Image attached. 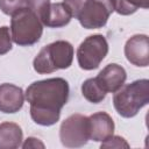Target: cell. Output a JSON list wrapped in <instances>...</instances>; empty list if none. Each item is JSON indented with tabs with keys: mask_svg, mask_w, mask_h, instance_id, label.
I'll list each match as a JSON object with an SVG mask.
<instances>
[{
	"mask_svg": "<svg viewBox=\"0 0 149 149\" xmlns=\"http://www.w3.org/2000/svg\"><path fill=\"white\" fill-rule=\"evenodd\" d=\"M24 102L23 90L14 84L3 83L0 85V112L13 114L19 112Z\"/></svg>",
	"mask_w": 149,
	"mask_h": 149,
	"instance_id": "obj_10",
	"label": "cell"
},
{
	"mask_svg": "<svg viewBox=\"0 0 149 149\" xmlns=\"http://www.w3.org/2000/svg\"><path fill=\"white\" fill-rule=\"evenodd\" d=\"M29 0H0V10L6 15H13L16 12L28 8Z\"/></svg>",
	"mask_w": 149,
	"mask_h": 149,
	"instance_id": "obj_16",
	"label": "cell"
},
{
	"mask_svg": "<svg viewBox=\"0 0 149 149\" xmlns=\"http://www.w3.org/2000/svg\"><path fill=\"white\" fill-rule=\"evenodd\" d=\"M125 56L135 66L146 68L149 65V38L144 34H137L127 40Z\"/></svg>",
	"mask_w": 149,
	"mask_h": 149,
	"instance_id": "obj_8",
	"label": "cell"
},
{
	"mask_svg": "<svg viewBox=\"0 0 149 149\" xmlns=\"http://www.w3.org/2000/svg\"><path fill=\"white\" fill-rule=\"evenodd\" d=\"M73 47L70 42L59 40L43 47L33 62L34 70L40 74L52 73L61 69H68L73 61Z\"/></svg>",
	"mask_w": 149,
	"mask_h": 149,
	"instance_id": "obj_3",
	"label": "cell"
},
{
	"mask_svg": "<svg viewBox=\"0 0 149 149\" xmlns=\"http://www.w3.org/2000/svg\"><path fill=\"white\" fill-rule=\"evenodd\" d=\"M59 139L66 148L84 147L90 140L88 116L79 113L68 116L61 125Z\"/></svg>",
	"mask_w": 149,
	"mask_h": 149,
	"instance_id": "obj_6",
	"label": "cell"
},
{
	"mask_svg": "<svg viewBox=\"0 0 149 149\" xmlns=\"http://www.w3.org/2000/svg\"><path fill=\"white\" fill-rule=\"evenodd\" d=\"M101 148H129L128 142L118 135H111L101 142Z\"/></svg>",
	"mask_w": 149,
	"mask_h": 149,
	"instance_id": "obj_18",
	"label": "cell"
},
{
	"mask_svg": "<svg viewBox=\"0 0 149 149\" xmlns=\"http://www.w3.org/2000/svg\"><path fill=\"white\" fill-rule=\"evenodd\" d=\"M97 79L106 93H114L125 84L127 79V72L121 65L111 63L98 73Z\"/></svg>",
	"mask_w": 149,
	"mask_h": 149,
	"instance_id": "obj_11",
	"label": "cell"
},
{
	"mask_svg": "<svg viewBox=\"0 0 149 149\" xmlns=\"http://www.w3.org/2000/svg\"><path fill=\"white\" fill-rule=\"evenodd\" d=\"M108 54V43L104 35L87 36L77 49V61L80 69L90 71L97 69Z\"/></svg>",
	"mask_w": 149,
	"mask_h": 149,
	"instance_id": "obj_5",
	"label": "cell"
},
{
	"mask_svg": "<svg viewBox=\"0 0 149 149\" xmlns=\"http://www.w3.org/2000/svg\"><path fill=\"white\" fill-rule=\"evenodd\" d=\"M90 140L102 142L114 133V121L106 112H97L88 116Z\"/></svg>",
	"mask_w": 149,
	"mask_h": 149,
	"instance_id": "obj_12",
	"label": "cell"
},
{
	"mask_svg": "<svg viewBox=\"0 0 149 149\" xmlns=\"http://www.w3.org/2000/svg\"><path fill=\"white\" fill-rule=\"evenodd\" d=\"M9 30L14 43L29 47L40 41L43 34V24L36 13L28 7L12 15Z\"/></svg>",
	"mask_w": 149,
	"mask_h": 149,
	"instance_id": "obj_4",
	"label": "cell"
},
{
	"mask_svg": "<svg viewBox=\"0 0 149 149\" xmlns=\"http://www.w3.org/2000/svg\"><path fill=\"white\" fill-rule=\"evenodd\" d=\"M81 94L87 101L92 104H99L105 99L107 93L99 84L97 77H94L86 79L81 84Z\"/></svg>",
	"mask_w": 149,
	"mask_h": 149,
	"instance_id": "obj_14",
	"label": "cell"
},
{
	"mask_svg": "<svg viewBox=\"0 0 149 149\" xmlns=\"http://www.w3.org/2000/svg\"><path fill=\"white\" fill-rule=\"evenodd\" d=\"M12 50V36L7 26L0 27V56Z\"/></svg>",
	"mask_w": 149,
	"mask_h": 149,
	"instance_id": "obj_17",
	"label": "cell"
},
{
	"mask_svg": "<svg viewBox=\"0 0 149 149\" xmlns=\"http://www.w3.org/2000/svg\"><path fill=\"white\" fill-rule=\"evenodd\" d=\"M149 102V80L137 79L130 84L122 85L114 92L113 105L115 111L122 118L135 116L141 108Z\"/></svg>",
	"mask_w": 149,
	"mask_h": 149,
	"instance_id": "obj_2",
	"label": "cell"
},
{
	"mask_svg": "<svg viewBox=\"0 0 149 149\" xmlns=\"http://www.w3.org/2000/svg\"><path fill=\"white\" fill-rule=\"evenodd\" d=\"M50 2V0H29V8L36 13V15Z\"/></svg>",
	"mask_w": 149,
	"mask_h": 149,
	"instance_id": "obj_21",
	"label": "cell"
},
{
	"mask_svg": "<svg viewBox=\"0 0 149 149\" xmlns=\"http://www.w3.org/2000/svg\"><path fill=\"white\" fill-rule=\"evenodd\" d=\"M37 16L41 20L42 24L49 28L64 27L72 19V14L64 2H55V3L49 2L37 14Z\"/></svg>",
	"mask_w": 149,
	"mask_h": 149,
	"instance_id": "obj_9",
	"label": "cell"
},
{
	"mask_svg": "<svg viewBox=\"0 0 149 149\" xmlns=\"http://www.w3.org/2000/svg\"><path fill=\"white\" fill-rule=\"evenodd\" d=\"M63 2L68 6V8L70 9L71 14H72V17H76L77 14L79 13L80 8L83 7L85 0H63Z\"/></svg>",
	"mask_w": 149,
	"mask_h": 149,
	"instance_id": "obj_19",
	"label": "cell"
},
{
	"mask_svg": "<svg viewBox=\"0 0 149 149\" xmlns=\"http://www.w3.org/2000/svg\"><path fill=\"white\" fill-rule=\"evenodd\" d=\"M23 132L15 122L0 123V149H16L21 147Z\"/></svg>",
	"mask_w": 149,
	"mask_h": 149,
	"instance_id": "obj_13",
	"label": "cell"
},
{
	"mask_svg": "<svg viewBox=\"0 0 149 149\" xmlns=\"http://www.w3.org/2000/svg\"><path fill=\"white\" fill-rule=\"evenodd\" d=\"M21 147H22L23 149H28V148H44L45 146H44V143L41 142L38 139L30 136V137H28L27 140H24V142L21 144Z\"/></svg>",
	"mask_w": 149,
	"mask_h": 149,
	"instance_id": "obj_20",
	"label": "cell"
},
{
	"mask_svg": "<svg viewBox=\"0 0 149 149\" xmlns=\"http://www.w3.org/2000/svg\"><path fill=\"white\" fill-rule=\"evenodd\" d=\"M114 12L112 0H85L76 19L86 29L102 28Z\"/></svg>",
	"mask_w": 149,
	"mask_h": 149,
	"instance_id": "obj_7",
	"label": "cell"
},
{
	"mask_svg": "<svg viewBox=\"0 0 149 149\" xmlns=\"http://www.w3.org/2000/svg\"><path fill=\"white\" fill-rule=\"evenodd\" d=\"M69 83L64 78H48L31 83L24 93L30 105V116L40 126H52L69 100Z\"/></svg>",
	"mask_w": 149,
	"mask_h": 149,
	"instance_id": "obj_1",
	"label": "cell"
},
{
	"mask_svg": "<svg viewBox=\"0 0 149 149\" xmlns=\"http://www.w3.org/2000/svg\"><path fill=\"white\" fill-rule=\"evenodd\" d=\"M114 10L120 15H130L139 8L147 9L149 0H112Z\"/></svg>",
	"mask_w": 149,
	"mask_h": 149,
	"instance_id": "obj_15",
	"label": "cell"
}]
</instances>
